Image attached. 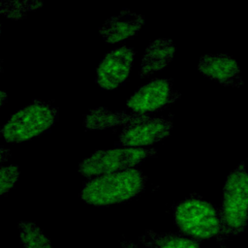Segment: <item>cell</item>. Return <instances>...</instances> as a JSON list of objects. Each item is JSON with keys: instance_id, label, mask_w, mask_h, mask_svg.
I'll return each mask as SVG.
<instances>
[{"instance_id": "2e32d148", "label": "cell", "mask_w": 248, "mask_h": 248, "mask_svg": "<svg viewBox=\"0 0 248 248\" xmlns=\"http://www.w3.org/2000/svg\"><path fill=\"white\" fill-rule=\"evenodd\" d=\"M17 165H10L0 169V196L8 193L19 177Z\"/></svg>"}, {"instance_id": "7c38bea8", "label": "cell", "mask_w": 248, "mask_h": 248, "mask_svg": "<svg viewBox=\"0 0 248 248\" xmlns=\"http://www.w3.org/2000/svg\"><path fill=\"white\" fill-rule=\"evenodd\" d=\"M150 116L148 114L126 113L124 111H109L107 108L100 107L91 109L85 116L84 126L88 130L107 129L115 125L127 126L137 122L146 120Z\"/></svg>"}, {"instance_id": "44dd1931", "label": "cell", "mask_w": 248, "mask_h": 248, "mask_svg": "<svg viewBox=\"0 0 248 248\" xmlns=\"http://www.w3.org/2000/svg\"><path fill=\"white\" fill-rule=\"evenodd\" d=\"M0 33H1V23H0Z\"/></svg>"}, {"instance_id": "4fadbf2b", "label": "cell", "mask_w": 248, "mask_h": 248, "mask_svg": "<svg viewBox=\"0 0 248 248\" xmlns=\"http://www.w3.org/2000/svg\"><path fill=\"white\" fill-rule=\"evenodd\" d=\"M144 248H202L200 243L181 232H156L146 230L140 237Z\"/></svg>"}, {"instance_id": "3957f363", "label": "cell", "mask_w": 248, "mask_h": 248, "mask_svg": "<svg viewBox=\"0 0 248 248\" xmlns=\"http://www.w3.org/2000/svg\"><path fill=\"white\" fill-rule=\"evenodd\" d=\"M218 209L227 238L241 234L248 227V171L244 162L229 173Z\"/></svg>"}, {"instance_id": "6da1fadb", "label": "cell", "mask_w": 248, "mask_h": 248, "mask_svg": "<svg viewBox=\"0 0 248 248\" xmlns=\"http://www.w3.org/2000/svg\"><path fill=\"white\" fill-rule=\"evenodd\" d=\"M173 219L179 232L200 242L215 240L224 245V234L219 209L193 193L173 206Z\"/></svg>"}, {"instance_id": "8992f818", "label": "cell", "mask_w": 248, "mask_h": 248, "mask_svg": "<svg viewBox=\"0 0 248 248\" xmlns=\"http://www.w3.org/2000/svg\"><path fill=\"white\" fill-rule=\"evenodd\" d=\"M179 96L171 79H154L138 89L127 101V107L133 113L147 114L173 103Z\"/></svg>"}, {"instance_id": "30bf717a", "label": "cell", "mask_w": 248, "mask_h": 248, "mask_svg": "<svg viewBox=\"0 0 248 248\" xmlns=\"http://www.w3.org/2000/svg\"><path fill=\"white\" fill-rule=\"evenodd\" d=\"M144 23L141 15L125 9L113 16L99 28L100 35L109 44H114L137 34Z\"/></svg>"}, {"instance_id": "d6986e66", "label": "cell", "mask_w": 248, "mask_h": 248, "mask_svg": "<svg viewBox=\"0 0 248 248\" xmlns=\"http://www.w3.org/2000/svg\"><path fill=\"white\" fill-rule=\"evenodd\" d=\"M6 99H7V94L4 91L0 90V107L5 103Z\"/></svg>"}, {"instance_id": "e0dca14e", "label": "cell", "mask_w": 248, "mask_h": 248, "mask_svg": "<svg viewBox=\"0 0 248 248\" xmlns=\"http://www.w3.org/2000/svg\"><path fill=\"white\" fill-rule=\"evenodd\" d=\"M120 248H140L135 242L131 240H122L120 242Z\"/></svg>"}, {"instance_id": "9c48e42d", "label": "cell", "mask_w": 248, "mask_h": 248, "mask_svg": "<svg viewBox=\"0 0 248 248\" xmlns=\"http://www.w3.org/2000/svg\"><path fill=\"white\" fill-rule=\"evenodd\" d=\"M200 72L223 86L239 87L243 84L237 62L225 53L205 54L200 58Z\"/></svg>"}, {"instance_id": "8fae6325", "label": "cell", "mask_w": 248, "mask_h": 248, "mask_svg": "<svg viewBox=\"0 0 248 248\" xmlns=\"http://www.w3.org/2000/svg\"><path fill=\"white\" fill-rule=\"evenodd\" d=\"M174 53L175 46L170 39L159 38L150 43L141 60L140 77L143 78L165 68L171 62Z\"/></svg>"}, {"instance_id": "5bb4252c", "label": "cell", "mask_w": 248, "mask_h": 248, "mask_svg": "<svg viewBox=\"0 0 248 248\" xmlns=\"http://www.w3.org/2000/svg\"><path fill=\"white\" fill-rule=\"evenodd\" d=\"M18 229L23 248H53L49 237L34 222H19Z\"/></svg>"}, {"instance_id": "7a4b0ae2", "label": "cell", "mask_w": 248, "mask_h": 248, "mask_svg": "<svg viewBox=\"0 0 248 248\" xmlns=\"http://www.w3.org/2000/svg\"><path fill=\"white\" fill-rule=\"evenodd\" d=\"M147 177L139 170L129 169L95 176L87 181L79 194L82 201L95 206H105L126 202L139 195Z\"/></svg>"}, {"instance_id": "9a60e30c", "label": "cell", "mask_w": 248, "mask_h": 248, "mask_svg": "<svg viewBox=\"0 0 248 248\" xmlns=\"http://www.w3.org/2000/svg\"><path fill=\"white\" fill-rule=\"evenodd\" d=\"M43 5L41 1H0V13L14 19H20L25 13Z\"/></svg>"}, {"instance_id": "277c9868", "label": "cell", "mask_w": 248, "mask_h": 248, "mask_svg": "<svg viewBox=\"0 0 248 248\" xmlns=\"http://www.w3.org/2000/svg\"><path fill=\"white\" fill-rule=\"evenodd\" d=\"M57 116V108L35 99L11 116L0 128V136L10 143L26 140L49 129Z\"/></svg>"}, {"instance_id": "ac0fdd59", "label": "cell", "mask_w": 248, "mask_h": 248, "mask_svg": "<svg viewBox=\"0 0 248 248\" xmlns=\"http://www.w3.org/2000/svg\"><path fill=\"white\" fill-rule=\"evenodd\" d=\"M10 156V150L0 146V163L6 161Z\"/></svg>"}, {"instance_id": "ffe728a7", "label": "cell", "mask_w": 248, "mask_h": 248, "mask_svg": "<svg viewBox=\"0 0 248 248\" xmlns=\"http://www.w3.org/2000/svg\"><path fill=\"white\" fill-rule=\"evenodd\" d=\"M1 62H2V61H1V59H0V73L2 72V65H1Z\"/></svg>"}, {"instance_id": "52a82bcc", "label": "cell", "mask_w": 248, "mask_h": 248, "mask_svg": "<svg viewBox=\"0 0 248 248\" xmlns=\"http://www.w3.org/2000/svg\"><path fill=\"white\" fill-rule=\"evenodd\" d=\"M172 129V122L161 117H149L146 120L123 127L116 145L143 148L167 138Z\"/></svg>"}, {"instance_id": "ba28073f", "label": "cell", "mask_w": 248, "mask_h": 248, "mask_svg": "<svg viewBox=\"0 0 248 248\" xmlns=\"http://www.w3.org/2000/svg\"><path fill=\"white\" fill-rule=\"evenodd\" d=\"M135 51L122 46L108 52L97 68L96 83L103 89H114L129 77Z\"/></svg>"}, {"instance_id": "5b68a950", "label": "cell", "mask_w": 248, "mask_h": 248, "mask_svg": "<svg viewBox=\"0 0 248 248\" xmlns=\"http://www.w3.org/2000/svg\"><path fill=\"white\" fill-rule=\"evenodd\" d=\"M156 154L154 148L123 147L108 150H98L84 159L78 171L86 176H98L133 169L142 160Z\"/></svg>"}]
</instances>
